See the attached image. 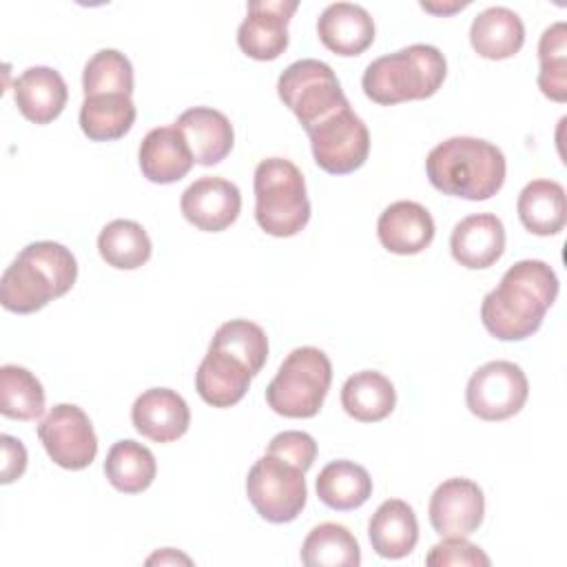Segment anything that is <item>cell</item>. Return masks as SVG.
<instances>
[{
    "label": "cell",
    "mask_w": 567,
    "mask_h": 567,
    "mask_svg": "<svg viewBox=\"0 0 567 567\" xmlns=\"http://www.w3.org/2000/svg\"><path fill=\"white\" fill-rule=\"evenodd\" d=\"M558 297V277L540 259H523L507 268L501 284L483 297L481 321L501 341L532 337Z\"/></svg>",
    "instance_id": "cell-1"
},
{
    "label": "cell",
    "mask_w": 567,
    "mask_h": 567,
    "mask_svg": "<svg viewBox=\"0 0 567 567\" xmlns=\"http://www.w3.org/2000/svg\"><path fill=\"white\" fill-rule=\"evenodd\" d=\"M505 155L487 140L456 135L436 144L425 159L430 184L443 195L483 202L505 182Z\"/></svg>",
    "instance_id": "cell-2"
},
{
    "label": "cell",
    "mask_w": 567,
    "mask_h": 567,
    "mask_svg": "<svg viewBox=\"0 0 567 567\" xmlns=\"http://www.w3.org/2000/svg\"><path fill=\"white\" fill-rule=\"evenodd\" d=\"M78 279L73 252L58 241H33L7 266L0 279V303L9 312L29 315L66 295Z\"/></svg>",
    "instance_id": "cell-3"
},
{
    "label": "cell",
    "mask_w": 567,
    "mask_h": 567,
    "mask_svg": "<svg viewBox=\"0 0 567 567\" xmlns=\"http://www.w3.org/2000/svg\"><path fill=\"white\" fill-rule=\"evenodd\" d=\"M445 73L447 62L436 47L410 44L372 60L363 71L361 86L372 102L392 106L432 97L441 89Z\"/></svg>",
    "instance_id": "cell-4"
},
{
    "label": "cell",
    "mask_w": 567,
    "mask_h": 567,
    "mask_svg": "<svg viewBox=\"0 0 567 567\" xmlns=\"http://www.w3.org/2000/svg\"><path fill=\"white\" fill-rule=\"evenodd\" d=\"M255 219L272 237H292L310 219V199L301 171L284 157L261 159L255 168Z\"/></svg>",
    "instance_id": "cell-5"
},
{
    "label": "cell",
    "mask_w": 567,
    "mask_h": 567,
    "mask_svg": "<svg viewBox=\"0 0 567 567\" xmlns=\"http://www.w3.org/2000/svg\"><path fill=\"white\" fill-rule=\"evenodd\" d=\"M330 383L332 363L328 354L319 348L301 346L281 361L266 388V401L281 416L310 419L321 410Z\"/></svg>",
    "instance_id": "cell-6"
},
{
    "label": "cell",
    "mask_w": 567,
    "mask_h": 567,
    "mask_svg": "<svg viewBox=\"0 0 567 567\" xmlns=\"http://www.w3.org/2000/svg\"><path fill=\"white\" fill-rule=\"evenodd\" d=\"M277 93L303 131L350 104L330 64L312 58L286 66L277 80Z\"/></svg>",
    "instance_id": "cell-7"
},
{
    "label": "cell",
    "mask_w": 567,
    "mask_h": 567,
    "mask_svg": "<svg viewBox=\"0 0 567 567\" xmlns=\"http://www.w3.org/2000/svg\"><path fill=\"white\" fill-rule=\"evenodd\" d=\"M303 470L275 456L264 454L246 476V494L255 512L268 523L295 520L308 498Z\"/></svg>",
    "instance_id": "cell-8"
},
{
    "label": "cell",
    "mask_w": 567,
    "mask_h": 567,
    "mask_svg": "<svg viewBox=\"0 0 567 567\" xmlns=\"http://www.w3.org/2000/svg\"><path fill=\"white\" fill-rule=\"evenodd\" d=\"M306 133L317 166L330 175H348L368 159L370 133L350 104L317 122Z\"/></svg>",
    "instance_id": "cell-9"
},
{
    "label": "cell",
    "mask_w": 567,
    "mask_h": 567,
    "mask_svg": "<svg viewBox=\"0 0 567 567\" xmlns=\"http://www.w3.org/2000/svg\"><path fill=\"white\" fill-rule=\"evenodd\" d=\"M529 394V383L520 365L512 361H489L467 381V410L483 421H505L520 412Z\"/></svg>",
    "instance_id": "cell-10"
},
{
    "label": "cell",
    "mask_w": 567,
    "mask_h": 567,
    "mask_svg": "<svg viewBox=\"0 0 567 567\" xmlns=\"http://www.w3.org/2000/svg\"><path fill=\"white\" fill-rule=\"evenodd\" d=\"M38 439L49 458L64 470H84L97 454V436L86 412L73 403H58L38 425Z\"/></svg>",
    "instance_id": "cell-11"
},
{
    "label": "cell",
    "mask_w": 567,
    "mask_h": 567,
    "mask_svg": "<svg viewBox=\"0 0 567 567\" xmlns=\"http://www.w3.org/2000/svg\"><path fill=\"white\" fill-rule=\"evenodd\" d=\"M427 514L439 536H470L485 516L483 489L463 476L447 478L432 492Z\"/></svg>",
    "instance_id": "cell-12"
},
{
    "label": "cell",
    "mask_w": 567,
    "mask_h": 567,
    "mask_svg": "<svg viewBox=\"0 0 567 567\" xmlns=\"http://www.w3.org/2000/svg\"><path fill=\"white\" fill-rule=\"evenodd\" d=\"M297 0H252L237 29L239 49L252 60H277L288 47V22Z\"/></svg>",
    "instance_id": "cell-13"
},
{
    "label": "cell",
    "mask_w": 567,
    "mask_h": 567,
    "mask_svg": "<svg viewBox=\"0 0 567 567\" xmlns=\"http://www.w3.org/2000/svg\"><path fill=\"white\" fill-rule=\"evenodd\" d=\"M179 208L186 221L197 230L221 233L239 217L241 193L233 182L206 175L182 193Z\"/></svg>",
    "instance_id": "cell-14"
},
{
    "label": "cell",
    "mask_w": 567,
    "mask_h": 567,
    "mask_svg": "<svg viewBox=\"0 0 567 567\" xmlns=\"http://www.w3.org/2000/svg\"><path fill=\"white\" fill-rule=\"evenodd\" d=\"M131 421L142 436L155 443H171L186 434L190 425V410L175 390L151 388L135 399Z\"/></svg>",
    "instance_id": "cell-15"
},
{
    "label": "cell",
    "mask_w": 567,
    "mask_h": 567,
    "mask_svg": "<svg viewBox=\"0 0 567 567\" xmlns=\"http://www.w3.org/2000/svg\"><path fill=\"white\" fill-rule=\"evenodd\" d=\"M450 250L452 257L470 270L494 266L505 252L503 221L492 213H476L461 219L452 228Z\"/></svg>",
    "instance_id": "cell-16"
},
{
    "label": "cell",
    "mask_w": 567,
    "mask_h": 567,
    "mask_svg": "<svg viewBox=\"0 0 567 567\" xmlns=\"http://www.w3.org/2000/svg\"><path fill=\"white\" fill-rule=\"evenodd\" d=\"M377 235L385 250L394 255H416L434 239V219L416 202L401 199L383 208L377 221Z\"/></svg>",
    "instance_id": "cell-17"
},
{
    "label": "cell",
    "mask_w": 567,
    "mask_h": 567,
    "mask_svg": "<svg viewBox=\"0 0 567 567\" xmlns=\"http://www.w3.org/2000/svg\"><path fill=\"white\" fill-rule=\"evenodd\" d=\"M317 33L332 53L354 58L374 42V20L361 4L332 2L321 11Z\"/></svg>",
    "instance_id": "cell-18"
},
{
    "label": "cell",
    "mask_w": 567,
    "mask_h": 567,
    "mask_svg": "<svg viewBox=\"0 0 567 567\" xmlns=\"http://www.w3.org/2000/svg\"><path fill=\"white\" fill-rule=\"evenodd\" d=\"M175 128L182 131L195 164H219L235 144L230 120L210 106H193L175 120Z\"/></svg>",
    "instance_id": "cell-19"
},
{
    "label": "cell",
    "mask_w": 567,
    "mask_h": 567,
    "mask_svg": "<svg viewBox=\"0 0 567 567\" xmlns=\"http://www.w3.org/2000/svg\"><path fill=\"white\" fill-rule=\"evenodd\" d=\"M142 175L153 184H173L188 175L195 159L179 128L157 126L140 144Z\"/></svg>",
    "instance_id": "cell-20"
},
{
    "label": "cell",
    "mask_w": 567,
    "mask_h": 567,
    "mask_svg": "<svg viewBox=\"0 0 567 567\" xmlns=\"http://www.w3.org/2000/svg\"><path fill=\"white\" fill-rule=\"evenodd\" d=\"M250 379V370L237 357L208 346L195 372V390L208 405L230 408L244 399Z\"/></svg>",
    "instance_id": "cell-21"
},
{
    "label": "cell",
    "mask_w": 567,
    "mask_h": 567,
    "mask_svg": "<svg viewBox=\"0 0 567 567\" xmlns=\"http://www.w3.org/2000/svg\"><path fill=\"white\" fill-rule=\"evenodd\" d=\"M13 100L29 122L49 124L64 111L69 89L55 69L29 66L13 84Z\"/></svg>",
    "instance_id": "cell-22"
},
{
    "label": "cell",
    "mask_w": 567,
    "mask_h": 567,
    "mask_svg": "<svg viewBox=\"0 0 567 567\" xmlns=\"http://www.w3.org/2000/svg\"><path fill=\"white\" fill-rule=\"evenodd\" d=\"M372 549L383 558L408 556L419 540V520L414 509L401 498L383 501L368 523Z\"/></svg>",
    "instance_id": "cell-23"
},
{
    "label": "cell",
    "mask_w": 567,
    "mask_h": 567,
    "mask_svg": "<svg viewBox=\"0 0 567 567\" xmlns=\"http://www.w3.org/2000/svg\"><path fill=\"white\" fill-rule=\"evenodd\" d=\"M470 42L485 60H507L525 42L523 20L507 7H489L472 20Z\"/></svg>",
    "instance_id": "cell-24"
},
{
    "label": "cell",
    "mask_w": 567,
    "mask_h": 567,
    "mask_svg": "<svg viewBox=\"0 0 567 567\" xmlns=\"http://www.w3.org/2000/svg\"><path fill=\"white\" fill-rule=\"evenodd\" d=\"M520 224L540 237L558 235L567 221L565 188L554 179L529 182L516 202Z\"/></svg>",
    "instance_id": "cell-25"
},
{
    "label": "cell",
    "mask_w": 567,
    "mask_h": 567,
    "mask_svg": "<svg viewBox=\"0 0 567 567\" xmlns=\"http://www.w3.org/2000/svg\"><path fill=\"white\" fill-rule=\"evenodd\" d=\"M341 405L354 421L377 423L394 410L396 392L385 374L377 370H361L343 383Z\"/></svg>",
    "instance_id": "cell-26"
},
{
    "label": "cell",
    "mask_w": 567,
    "mask_h": 567,
    "mask_svg": "<svg viewBox=\"0 0 567 567\" xmlns=\"http://www.w3.org/2000/svg\"><path fill=\"white\" fill-rule=\"evenodd\" d=\"M317 496L330 509H357L372 496V478L354 461H332L317 476Z\"/></svg>",
    "instance_id": "cell-27"
},
{
    "label": "cell",
    "mask_w": 567,
    "mask_h": 567,
    "mask_svg": "<svg viewBox=\"0 0 567 567\" xmlns=\"http://www.w3.org/2000/svg\"><path fill=\"white\" fill-rule=\"evenodd\" d=\"M104 474L117 492L140 494L155 481L157 463L146 445L133 439H122L109 450Z\"/></svg>",
    "instance_id": "cell-28"
},
{
    "label": "cell",
    "mask_w": 567,
    "mask_h": 567,
    "mask_svg": "<svg viewBox=\"0 0 567 567\" xmlns=\"http://www.w3.org/2000/svg\"><path fill=\"white\" fill-rule=\"evenodd\" d=\"M131 95H91L80 109V128L91 142H113L124 137L135 122Z\"/></svg>",
    "instance_id": "cell-29"
},
{
    "label": "cell",
    "mask_w": 567,
    "mask_h": 567,
    "mask_svg": "<svg viewBox=\"0 0 567 567\" xmlns=\"http://www.w3.org/2000/svg\"><path fill=\"white\" fill-rule=\"evenodd\" d=\"M100 257L117 270H135L151 259L153 244L142 224L131 219L109 221L97 237Z\"/></svg>",
    "instance_id": "cell-30"
},
{
    "label": "cell",
    "mask_w": 567,
    "mask_h": 567,
    "mask_svg": "<svg viewBox=\"0 0 567 567\" xmlns=\"http://www.w3.org/2000/svg\"><path fill=\"white\" fill-rule=\"evenodd\" d=\"M301 563L308 567H357L361 563V549L348 527L321 523L306 536Z\"/></svg>",
    "instance_id": "cell-31"
},
{
    "label": "cell",
    "mask_w": 567,
    "mask_h": 567,
    "mask_svg": "<svg viewBox=\"0 0 567 567\" xmlns=\"http://www.w3.org/2000/svg\"><path fill=\"white\" fill-rule=\"evenodd\" d=\"M0 412L7 419L33 421L44 412L42 383L22 365L0 368Z\"/></svg>",
    "instance_id": "cell-32"
},
{
    "label": "cell",
    "mask_w": 567,
    "mask_h": 567,
    "mask_svg": "<svg viewBox=\"0 0 567 567\" xmlns=\"http://www.w3.org/2000/svg\"><path fill=\"white\" fill-rule=\"evenodd\" d=\"M210 348H219L233 357H237L250 374H259L268 359V337L261 326L248 319H230L221 323L210 341Z\"/></svg>",
    "instance_id": "cell-33"
},
{
    "label": "cell",
    "mask_w": 567,
    "mask_h": 567,
    "mask_svg": "<svg viewBox=\"0 0 567 567\" xmlns=\"http://www.w3.org/2000/svg\"><path fill=\"white\" fill-rule=\"evenodd\" d=\"M84 97L91 95H131L133 93V66L117 49L97 51L82 73Z\"/></svg>",
    "instance_id": "cell-34"
},
{
    "label": "cell",
    "mask_w": 567,
    "mask_h": 567,
    "mask_svg": "<svg viewBox=\"0 0 567 567\" xmlns=\"http://www.w3.org/2000/svg\"><path fill=\"white\" fill-rule=\"evenodd\" d=\"M538 89L554 102L567 100V24L547 27L538 40Z\"/></svg>",
    "instance_id": "cell-35"
},
{
    "label": "cell",
    "mask_w": 567,
    "mask_h": 567,
    "mask_svg": "<svg viewBox=\"0 0 567 567\" xmlns=\"http://www.w3.org/2000/svg\"><path fill=\"white\" fill-rule=\"evenodd\" d=\"M489 556L465 536H445L436 543L425 556V565L445 567V565H467V567H487Z\"/></svg>",
    "instance_id": "cell-36"
},
{
    "label": "cell",
    "mask_w": 567,
    "mask_h": 567,
    "mask_svg": "<svg viewBox=\"0 0 567 567\" xmlns=\"http://www.w3.org/2000/svg\"><path fill=\"white\" fill-rule=\"evenodd\" d=\"M266 452L297 465L303 472H308L312 467L315 458H317V443L308 432L286 430V432H279L270 439Z\"/></svg>",
    "instance_id": "cell-37"
},
{
    "label": "cell",
    "mask_w": 567,
    "mask_h": 567,
    "mask_svg": "<svg viewBox=\"0 0 567 567\" xmlns=\"http://www.w3.org/2000/svg\"><path fill=\"white\" fill-rule=\"evenodd\" d=\"M0 450H2V467H0V481L4 485L13 483L16 478H20L27 470V450L22 445V441H18L16 436L2 434L0 436Z\"/></svg>",
    "instance_id": "cell-38"
},
{
    "label": "cell",
    "mask_w": 567,
    "mask_h": 567,
    "mask_svg": "<svg viewBox=\"0 0 567 567\" xmlns=\"http://www.w3.org/2000/svg\"><path fill=\"white\" fill-rule=\"evenodd\" d=\"M146 563H148V565H155V563H159V565H164V563H184V565H190V558L184 556V554H179V551H175V549H171V547H166V549L153 554Z\"/></svg>",
    "instance_id": "cell-39"
},
{
    "label": "cell",
    "mask_w": 567,
    "mask_h": 567,
    "mask_svg": "<svg viewBox=\"0 0 567 567\" xmlns=\"http://www.w3.org/2000/svg\"><path fill=\"white\" fill-rule=\"evenodd\" d=\"M421 7L425 9V11H432V13H452V11H456V9H463V7H467V2H454V4H450V7H436V4H430V2H421Z\"/></svg>",
    "instance_id": "cell-40"
}]
</instances>
